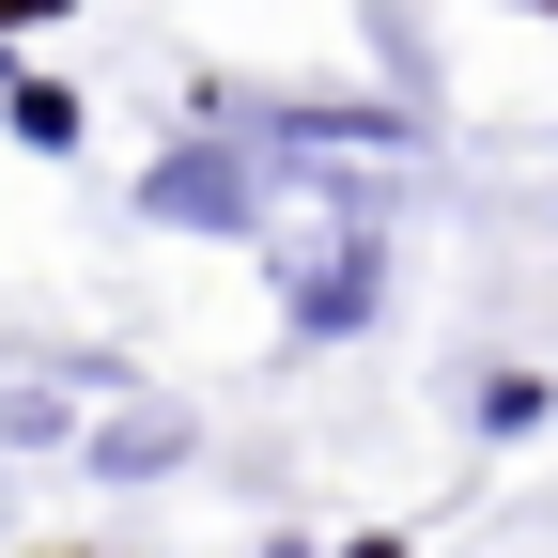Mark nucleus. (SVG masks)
Listing matches in <instances>:
<instances>
[{
	"label": "nucleus",
	"mask_w": 558,
	"mask_h": 558,
	"mask_svg": "<svg viewBox=\"0 0 558 558\" xmlns=\"http://www.w3.org/2000/svg\"><path fill=\"white\" fill-rule=\"evenodd\" d=\"M373 311H388V202L341 186V233L295 264V341H357Z\"/></svg>",
	"instance_id": "2"
},
{
	"label": "nucleus",
	"mask_w": 558,
	"mask_h": 558,
	"mask_svg": "<svg viewBox=\"0 0 558 558\" xmlns=\"http://www.w3.org/2000/svg\"><path fill=\"white\" fill-rule=\"evenodd\" d=\"M16 140H47V156H62V140H78V94H62V78H16Z\"/></svg>",
	"instance_id": "3"
},
{
	"label": "nucleus",
	"mask_w": 558,
	"mask_h": 558,
	"mask_svg": "<svg viewBox=\"0 0 558 558\" xmlns=\"http://www.w3.org/2000/svg\"><path fill=\"white\" fill-rule=\"evenodd\" d=\"M140 218H171V233H264V156L233 124H202V140H171V156L140 171Z\"/></svg>",
	"instance_id": "1"
}]
</instances>
